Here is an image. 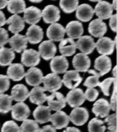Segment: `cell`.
Instances as JSON below:
<instances>
[{"label": "cell", "instance_id": "cell-24", "mask_svg": "<svg viewBox=\"0 0 117 132\" xmlns=\"http://www.w3.org/2000/svg\"><path fill=\"white\" fill-rule=\"evenodd\" d=\"M11 49L17 53L26 50L28 47V39L25 36L16 34L8 40Z\"/></svg>", "mask_w": 117, "mask_h": 132}, {"label": "cell", "instance_id": "cell-12", "mask_svg": "<svg viewBox=\"0 0 117 132\" xmlns=\"http://www.w3.org/2000/svg\"><path fill=\"white\" fill-rule=\"evenodd\" d=\"M76 48L86 55L91 53L95 48V43L93 38L89 36L80 37L76 42Z\"/></svg>", "mask_w": 117, "mask_h": 132}, {"label": "cell", "instance_id": "cell-51", "mask_svg": "<svg viewBox=\"0 0 117 132\" xmlns=\"http://www.w3.org/2000/svg\"><path fill=\"white\" fill-rule=\"evenodd\" d=\"M112 75L113 76L114 78H116V66L115 65V67H114V68L112 70Z\"/></svg>", "mask_w": 117, "mask_h": 132}, {"label": "cell", "instance_id": "cell-45", "mask_svg": "<svg viewBox=\"0 0 117 132\" xmlns=\"http://www.w3.org/2000/svg\"><path fill=\"white\" fill-rule=\"evenodd\" d=\"M9 37L7 31L4 28H0V48L3 47L8 42Z\"/></svg>", "mask_w": 117, "mask_h": 132}, {"label": "cell", "instance_id": "cell-53", "mask_svg": "<svg viewBox=\"0 0 117 132\" xmlns=\"http://www.w3.org/2000/svg\"><path fill=\"white\" fill-rule=\"evenodd\" d=\"M30 1V2H32V3H39L41 2L42 1V0H41V1H32V0H30V1Z\"/></svg>", "mask_w": 117, "mask_h": 132}, {"label": "cell", "instance_id": "cell-10", "mask_svg": "<svg viewBox=\"0 0 117 132\" xmlns=\"http://www.w3.org/2000/svg\"><path fill=\"white\" fill-rule=\"evenodd\" d=\"M12 117L17 121H23L30 116L31 111L29 106L23 102H19L12 108Z\"/></svg>", "mask_w": 117, "mask_h": 132}, {"label": "cell", "instance_id": "cell-23", "mask_svg": "<svg viewBox=\"0 0 117 132\" xmlns=\"http://www.w3.org/2000/svg\"><path fill=\"white\" fill-rule=\"evenodd\" d=\"M51 109L49 106L40 105L34 111L33 115L37 123L41 124L48 123L50 121L51 116Z\"/></svg>", "mask_w": 117, "mask_h": 132}, {"label": "cell", "instance_id": "cell-26", "mask_svg": "<svg viewBox=\"0 0 117 132\" xmlns=\"http://www.w3.org/2000/svg\"><path fill=\"white\" fill-rule=\"evenodd\" d=\"M42 11L37 7L30 6L25 9L24 11V21L29 24L34 25L41 20Z\"/></svg>", "mask_w": 117, "mask_h": 132}, {"label": "cell", "instance_id": "cell-40", "mask_svg": "<svg viewBox=\"0 0 117 132\" xmlns=\"http://www.w3.org/2000/svg\"><path fill=\"white\" fill-rule=\"evenodd\" d=\"M104 122L107 123L108 129L111 131L116 132V114H112L108 115L104 120Z\"/></svg>", "mask_w": 117, "mask_h": 132}, {"label": "cell", "instance_id": "cell-25", "mask_svg": "<svg viewBox=\"0 0 117 132\" xmlns=\"http://www.w3.org/2000/svg\"><path fill=\"white\" fill-rule=\"evenodd\" d=\"M6 24L9 25L8 30L13 34H18L25 28V21L20 15L14 14L10 16L6 21Z\"/></svg>", "mask_w": 117, "mask_h": 132}, {"label": "cell", "instance_id": "cell-37", "mask_svg": "<svg viewBox=\"0 0 117 132\" xmlns=\"http://www.w3.org/2000/svg\"><path fill=\"white\" fill-rule=\"evenodd\" d=\"M60 6L63 11L68 14L71 13L76 11L79 5V1H60Z\"/></svg>", "mask_w": 117, "mask_h": 132}, {"label": "cell", "instance_id": "cell-44", "mask_svg": "<svg viewBox=\"0 0 117 132\" xmlns=\"http://www.w3.org/2000/svg\"><path fill=\"white\" fill-rule=\"evenodd\" d=\"M113 90L110 100V108L113 111L115 112L116 109V79L114 81Z\"/></svg>", "mask_w": 117, "mask_h": 132}, {"label": "cell", "instance_id": "cell-22", "mask_svg": "<svg viewBox=\"0 0 117 132\" xmlns=\"http://www.w3.org/2000/svg\"><path fill=\"white\" fill-rule=\"evenodd\" d=\"M44 33L39 26L34 24L30 26L26 33V37L30 43L35 45L40 43L43 38Z\"/></svg>", "mask_w": 117, "mask_h": 132}, {"label": "cell", "instance_id": "cell-5", "mask_svg": "<svg viewBox=\"0 0 117 132\" xmlns=\"http://www.w3.org/2000/svg\"><path fill=\"white\" fill-rule=\"evenodd\" d=\"M42 16L46 23L53 24L60 19V11L54 5H48L42 11Z\"/></svg>", "mask_w": 117, "mask_h": 132}, {"label": "cell", "instance_id": "cell-2", "mask_svg": "<svg viewBox=\"0 0 117 132\" xmlns=\"http://www.w3.org/2000/svg\"><path fill=\"white\" fill-rule=\"evenodd\" d=\"M43 82L46 90L52 93L60 89L62 86L60 77L54 73H49L43 77Z\"/></svg>", "mask_w": 117, "mask_h": 132}, {"label": "cell", "instance_id": "cell-54", "mask_svg": "<svg viewBox=\"0 0 117 132\" xmlns=\"http://www.w3.org/2000/svg\"><path fill=\"white\" fill-rule=\"evenodd\" d=\"M114 46L115 45V48L116 47V37L115 36L114 38Z\"/></svg>", "mask_w": 117, "mask_h": 132}, {"label": "cell", "instance_id": "cell-50", "mask_svg": "<svg viewBox=\"0 0 117 132\" xmlns=\"http://www.w3.org/2000/svg\"><path fill=\"white\" fill-rule=\"evenodd\" d=\"M8 1H0V10L4 9L7 5Z\"/></svg>", "mask_w": 117, "mask_h": 132}, {"label": "cell", "instance_id": "cell-19", "mask_svg": "<svg viewBox=\"0 0 117 132\" xmlns=\"http://www.w3.org/2000/svg\"><path fill=\"white\" fill-rule=\"evenodd\" d=\"M70 117L65 112L61 111H57L51 115L50 122L55 129H60L66 127L70 122Z\"/></svg>", "mask_w": 117, "mask_h": 132}, {"label": "cell", "instance_id": "cell-21", "mask_svg": "<svg viewBox=\"0 0 117 132\" xmlns=\"http://www.w3.org/2000/svg\"><path fill=\"white\" fill-rule=\"evenodd\" d=\"M6 73L8 78L14 81L21 80L25 75L23 64L18 63L11 64L7 68Z\"/></svg>", "mask_w": 117, "mask_h": 132}, {"label": "cell", "instance_id": "cell-9", "mask_svg": "<svg viewBox=\"0 0 117 132\" xmlns=\"http://www.w3.org/2000/svg\"><path fill=\"white\" fill-rule=\"evenodd\" d=\"M39 51L42 58L48 61L54 57L57 49L55 44L52 41L46 40L40 43L39 46Z\"/></svg>", "mask_w": 117, "mask_h": 132}, {"label": "cell", "instance_id": "cell-32", "mask_svg": "<svg viewBox=\"0 0 117 132\" xmlns=\"http://www.w3.org/2000/svg\"><path fill=\"white\" fill-rule=\"evenodd\" d=\"M15 56V53L12 49L4 47L1 48H0V65H10L14 59Z\"/></svg>", "mask_w": 117, "mask_h": 132}, {"label": "cell", "instance_id": "cell-6", "mask_svg": "<svg viewBox=\"0 0 117 132\" xmlns=\"http://www.w3.org/2000/svg\"><path fill=\"white\" fill-rule=\"evenodd\" d=\"M40 60V53L33 49L24 50L21 56V62L26 67H34L39 64Z\"/></svg>", "mask_w": 117, "mask_h": 132}, {"label": "cell", "instance_id": "cell-46", "mask_svg": "<svg viewBox=\"0 0 117 132\" xmlns=\"http://www.w3.org/2000/svg\"><path fill=\"white\" fill-rule=\"evenodd\" d=\"M116 14L112 15L110 18L109 26L112 30L114 32H116Z\"/></svg>", "mask_w": 117, "mask_h": 132}, {"label": "cell", "instance_id": "cell-49", "mask_svg": "<svg viewBox=\"0 0 117 132\" xmlns=\"http://www.w3.org/2000/svg\"><path fill=\"white\" fill-rule=\"evenodd\" d=\"M63 132H81L80 130L78 128L74 127H68L66 130H63Z\"/></svg>", "mask_w": 117, "mask_h": 132}, {"label": "cell", "instance_id": "cell-13", "mask_svg": "<svg viewBox=\"0 0 117 132\" xmlns=\"http://www.w3.org/2000/svg\"><path fill=\"white\" fill-rule=\"evenodd\" d=\"M25 81L31 86H38L43 79V75L42 71L36 67H31L25 75Z\"/></svg>", "mask_w": 117, "mask_h": 132}, {"label": "cell", "instance_id": "cell-30", "mask_svg": "<svg viewBox=\"0 0 117 132\" xmlns=\"http://www.w3.org/2000/svg\"><path fill=\"white\" fill-rule=\"evenodd\" d=\"M76 10V18L84 22L90 21L94 13L93 9L88 4H82L78 6Z\"/></svg>", "mask_w": 117, "mask_h": 132}, {"label": "cell", "instance_id": "cell-52", "mask_svg": "<svg viewBox=\"0 0 117 132\" xmlns=\"http://www.w3.org/2000/svg\"><path fill=\"white\" fill-rule=\"evenodd\" d=\"M112 7L113 8V9H114L115 10H116V1L115 0H113V2H112Z\"/></svg>", "mask_w": 117, "mask_h": 132}, {"label": "cell", "instance_id": "cell-15", "mask_svg": "<svg viewBox=\"0 0 117 132\" xmlns=\"http://www.w3.org/2000/svg\"><path fill=\"white\" fill-rule=\"evenodd\" d=\"M66 29L61 24L55 23L50 26L47 30V36L51 40L61 41L65 37Z\"/></svg>", "mask_w": 117, "mask_h": 132}, {"label": "cell", "instance_id": "cell-48", "mask_svg": "<svg viewBox=\"0 0 117 132\" xmlns=\"http://www.w3.org/2000/svg\"><path fill=\"white\" fill-rule=\"evenodd\" d=\"M6 18L4 13L0 10V28L6 24Z\"/></svg>", "mask_w": 117, "mask_h": 132}, {"label": "cell", "instance_id": "cell-34", "mask_svg": "<svg viewBox=\"0 0 117 132\" xmlns=\"http://www.w3.org/2000/svg\"><path fill=\"white\" fill-rule=\"evenodd\" d=\"M13 100L11 96L4 94H0V113L4 114L11 111Z\"/></svg>", "mask_w": 117, "mask_h": 132}, {"label": "cell", "instance_id": "cell-36", "mask_svg": "<svg viewBox=\"0 0 117 132\" xmlns=\"http://www.w3.org/2000/svg\"><path fill=\"white\" fill-rule=\"evenodd\" d=\"M104 122L97 118H92L89 123V132H104L106 127L103 125Z\"/></svg>", "mask_w": 117, "mask_h": 132}, {"label": "cell", "instance_id": "cell-16", "mask_svg": "<svg viewBox=\"0 0 117 132\" xmlns=\"http://www.w3.org/2000/svg\"><path fill=\"white\" fill-rule=\"evenodd\" d=\"M89 34L95 38H102L107 31V26L102 20L94 19L90 23L88 27Z\"/></svg>", "mask_w": 117, "mask_h": 132}, {"label": "cell", "instance_id": "cell-41", "mask_svg": "<svg viewBox=\"0 0 117 132\" xmlns=\"http://www.w3.org/2000/svg\"><path fill=\"white\" fill-rule=\"evenodd\" d=\"M100 77L98 75H94L93 76H90L86 79L84 81L83 85L88 88H93L95 87L100 84V82L99 81Z\"/></svg>", "mask_w": 117, "mask_h": 132}, {"label": "cell", "instance_id": "cell-1", "mask_svg": "<svg viewBox=\"0 0 117 132\" xmlns=\"http://www.w3.org/2000/svg\"><path fill=\"white\" fill-rule=\"evenodd\" d=\"M112 62L111 59L107 56L102 55L99 56L94 61V68L98 70L99 72H97L95 70L91 69L87 71L93 75H98L99 77H102L104 75L108 73L111 69Z\"/></svg>", "mask_w": 117, "mask_h": 132}, {"label": "cell", "instance_id": "cell-42", "mask_svg": "<svg viewBox=\"0 0 117 132\" xmlns=\"http://www.w3.org/2000/svg\"><path fill=\"white\" fill-rule=\"evenodd\" d=\"M99 92L93 88H88L84 94L85 98L89 102H94L98 97Z\"/></svg>", "mask_w": 117, "mask_h": 132}, {"label": "cell", "instance_id": "cell-47", "mask_svg": "<svg viewBox=\"0 0 117 132\" xmlns=\"http://www.w3.org/2000/svg\"><path fill=\"white\" fill-rule=\"evenodd\" d=\"M40 132H57V131L53 126L48 125L42 127Z\"/></svg>", "mask_w": 117, "mask_h": 132}, {"label": "cell", "instance_id": "cell-38", "mask_svg": "<svg viewBox=\"0 0 117 132\" xmlns=\"http://www.w3.org/2000/svg\"><path fill=\"white\" fill-rule=\"evenodd\" d=\"M1 132H20V127L14 121L8 120L3 124Z\"/></svg>", "mask_w": 117, "mask_h": 132}, {"label": "cell", "instance_id": "cell-18", "mask_svg": "<svg viewBox=\"0 0 117 132\" xmlns=\"http://www.w3.org/2000/svg\"><path fill=\"white\" fill-rule=\"evenodd\" d=\"M69 62L63 56H58L53 58L50 62L51 71L54 73H64L69 68Z\"/></svg>", "mask_w": 117, "mask_h": 132}, {"label": "cell", "instance_id": "cell-7", "mask_svg": "<svg viewBox=\"0 0 117 132\" xmlns=\"http://www.w3.org/2000/svg\"><path fill=\"white\" fill-rule=\"evenodd\" d=\"M70 119L72 123L77 126L83 125L89 119V112L84 107H76L72 110Z\"/></svg>", "mask_w": 117, "mask_h": 132}, {"label": "cell", "instance_id": "cell-8", "mask_svg": "<svg viewBox=\"0 0 117 132\" xmlns=\"http://www.w3.org/2000/svg\"><path fill=\"white\" fill-rule=\"evenodd\" d=\"M82 79L79 72L77 70H71L65 72L62 81L68 89H73L81 84Z\"/></svg>", "mask_w": 117, "mask_h": 132}, {"label": "cell", "instance_id": "cell-43", "mask_svg": "<svg viewBox=\"0 0 117 132\" xmlns=\"http://www.w3.org/2000/svg\"><path fill=\"white\" fill-rule=\"evenodd\" d=\"M10 81L6 75H0V94L6 92L10 88Z\"/></svg>", "mask_w": 117, "mask_h": 132}, {"label": "cell", "instance_id": "cell-29", "mask_svg": "<svg viewBox=\"0 0 117 132\" xmlns=\"http://www.w3.org/2000/svg\"><path fill=\"white\" fill-rule=\"evenodd\" d=\"M60 52L64 57H70L76 52V42L71 38H66L61 41L59 44Z\"/></svg>", "mask_w": 117, "mask_h": 132}, {"label": "cell", "instance_id": "cell-11", "mask_svg": "<svg viewBox=\"0 0 117 132\" xmlns=\"http://www.w3.org/2000/svg\"><path fill=\"white\" fill-rule=\"evenodd\" d=\"M95 47L99 53L104 56L111 55L113 53L114 49V41L110 38L103 37L95 43Z\"/></svg>", "mask_w": 117, "mask_h": 132}, {"label": "cell", "instance_id": "cell-4", "mask_svg": "<svg viewBox=\"0 0 117 132\" xmlns=\"http://www.w3.org/2000/svg\"><path fill=\"white\" fill-rule=\"evenodd\" d=\"M47 101L49 107L52 111H59L66 106V100L62 94L59 92L53 93L48 96Z\"/></svg>", "mask_w": 117, "mask_h": 132}, {"label": "cell", "instance_id": "cell-39", "mask_svg": "<svg viewBox=\"0 0 117 132\" xmlns=\"http://www.w3.org/2000/svg\"><path fill=\"white\" fill-rule=\"evenodd\" d=\"M116 78L113 77H110L104 79L102 82H100L99 86L105 96H109L110 95V87L111 84L114 82Z\"/></svg>", "mask_w": 117, "mask_h": 132}, {"label": "cell", "instance_id": "cell-31", "mask_svg": "<svg viewBox=\"0 0 117 132\" xmlns=\"http://www.w3.org/2000/svg\"><path fill=\"white\" fill-rule=\"evenodd\" d=\"M29 96L28 88L23 84H17L11 90V97L17 102H23Z\"/></svg>", "mask_w": 117, "mask_h": 132}, {"label": "cell", "instance_id": "cell-35", "mask_svg": "<svg viewBox=\"0 0 117 132\" xmlns=\"http://www.w3.org/2000/svg\"><path fill=\"white\" fill-rule=\"evenodd\" d=\"M41 129L35 120L26 119L20 127V132H40Z\"/></svg>", "mask_w": 117, "mask_h": 132}, {"label": "cell", "instance_id": "cell-28", "mask_svg": "<svg viewBox=\"0 0 117 132\" xmlns=\"http://www.w3.org/2000/svg\"><path fill=\"white\" fill-rule=\"evenodd\" d=\"M66 31L70 38L72 39H79L83 34L84 29L81 22L78 21L70 22L66 26Z\"/></svg>", "mask_w": 117, "mask_h": 132}, {"label": "cell", "instance_id": "cell-14", "mask_svg": "<svg viewBox=\"0 0 117 132\" xmlns=\"http://www.w3.org/2000/svg\"><path fill=\"white\" fill-rule=\"evenodd\" d=\"M73 67L78 72H86L91 65L90 58L85 54L79 53L74 56L72 60Z\"/></svg>", "mask_w": 117, "mask_h": 132}, {"label": "cell", "instance_id": "cell-3", "mask_svg": "<svg viewBox=\"0 0 117 132\" xmlns=\"http://www.w3.org/2000/svg\"><path fill=\"white\" fill-rule=\"evenodd\" d=\"M66 102L72 108L79 107L86 100L84 94L80 88H75L70 90L67 94Z\"/></svg>", "mask_w": 117, "mask_h": 132}, {"label": "cell", "instance_id": "cell-17", "mask_svg": "<svg viewBox=\"0 0 117 132\" xmlns=\"http://www.w3.org/2000/svg\"><path fill=\"white\" fill-rule=\"evenodd\" d=\"M94 11L99 19L105 20L110 18L112 15L113 8L109 2L100 1L95 5Z\"/></svg>", "mask_w": 117, "mask_h": 132}, {"label": "cell", "instance_id": "cell-27", "mask_svg": "<svg viewBox=\"0 0 117 132\" xmlns=\"http://www.w3.org/2000/svg\"><path fill=\"white\" fill-rule=\"evenodd\" d=\"M47 90L44 87L36 86L29 93V100L31 103L41 105L43 104L48 98L47 95L44 94Z\"/></svg>", "mask_w": 117, "mask_h": 132}, {"label": "cell", "instance_id": "cell-55", "mask_svg": "<svg viewBox=\"0 0 117 132\" xmlns=\"http://www.w3.org/2000/svg\"><path fill=\"white\" fill-rule=\"evenodd\" d=\"M107 132H113V131H107Z\"/></svg>", "mask_w": 117, "mask_h": 132}, {"label": "cell", "instance_id": "cell-33", "mask_svg": "<svg viewBox=\"0 0 117 132\" xmlns=\"http://www.w3.org/2000/svg\"><path fill=\"white\" fill-rule=\"evenodd\" d=\"M7 6L8 12L12 14H16L24 11L26 9V4L23 0H20V1L11 0L8 1Z\"/></svg>", "mask_w": 117, "mask_h": 132}, {"label": "cell", "instance_id": "cell-20", "mask_svg": "<svg viewBox=\"0 0 117 132\" xmlns=\"http://www.w3.org/2000/svg\"><path fill=\"white\" fill-rule=\"evenodd\" d=\"M110 110L108 101L104 98H100L93 104L92 111L97 117L99 116L101 118H104L109 115Z\"/></svg>", "mask_w": 117, "mask_h": 132}]
</instances>
